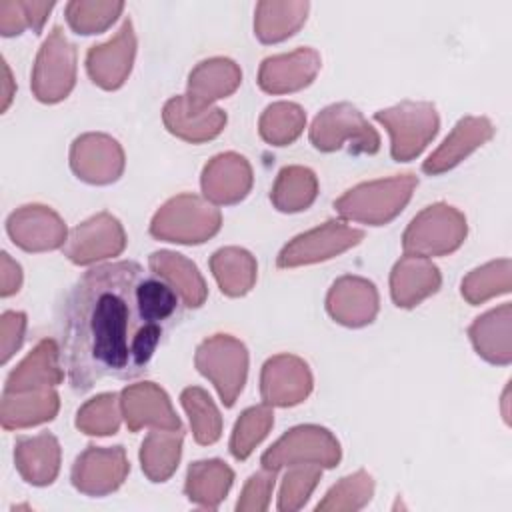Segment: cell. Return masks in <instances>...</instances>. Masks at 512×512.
<instances>
[{"label":"cell","instance_id":"277c9868","mask_svg":"<svg viewBox=\"0 0 512 512\" xmlns=\"http://www.w3.org/2000/svg\"><path fill=\"white\" fill-rule=\"evenodd\" d=\"M466 236V220L452 206L424 208L406 228L402 246L414 256H440L456 250Z\"/></svg>","mask_w":512,"mask_h":512},{"label":"cell","instance_id":"5b68a950","mask_svg":"<svg viewBox=\"0 0 512 512\" xmlns=\"http://www.w3.org/2000/svg\"><path fill=\"white\" fill-rule=\"evenodd\" d=\"M374 120L384 124L392 136V158L408 162L418 156L438 132V116L428 102H402L388 110H378Z\"/></svg>","mask_w":512,"mask_h":512},{"label":"cell","instance_id":"d6a6232c","mask_svg":"<svg viewBox=\"0 0 512 512\" xmlns=\"http://www.w3.org/2000/svg\"><path fill=\"white\" fill-rule=\"evenodd\" d=\"M304 112L292 102H276L268 106L260 118V136L274 144L286 146L294 142L304 128Z\"/></svg>","mask_w":512,"mask_h":512},{"label":"cell","instance_id":"4fadbf2b","mask_svg":"<svg viewBox=\"0 0 512 512\" xmlns=\"http://www.w3.org/2000/svg\"><path fill=\"white\" fill-rule=\"evenodd\" d=\"M124 244L126 238L120 222L114 216L102 212L72 230L64 252L74 264H90L100 258L116 256L122 252Z\"/></svg>","mask_w":512,"mask_h":512},{"label":"cell","instance_id":"60d3db41","mask_svg":"<svg viewBox=\"0 0 512 512\" xmlns=\"http://www.w3.org/2000/svg\"><path fill=\"white\" fill-rule=\"evenodd\" d=\"M24 328H26V316L22 312H4L0 320V342H2V364L10 360V356L20 348L24 340Z\"/></svg>","mask_w":512,"mask_h":512},{"label":"cell","instance_id":"f35d334b","mask_svg":"<svg viewBox=\"0 0 512 512\" xmlns=\"http://www.w3.org/2000/svg\"><path fill=\"white\" fill-rule=\"evenodd\" d=\"M496 262L484 266V268H478L474 270L470 276L464 278L462 282V296L472 302V304H478L486 298H490L492 294H498V292H506L504 288L496 286L498 284V278H508V268L502 270L498 276H496Z\"/></svg>","mask_w":512,"mask_h":512},{"label":"cell","instance_id":"ab89813d","mask_svg":"<svg viewBox=\"0 0 512 512\" xmlns=\"http://www.w3.org/2000/svg\"><path fill=\"white\" fill-rule=\"evenodd\" d=\"M274 480H276V470H268V468H264V472L250 476L236 504V510H266L270 492L274 488Z\"/></svg>","mask_w":512,"mask_h":512},{"label":"cell","instance_id":"ffe728a7","mask_svg":"<svg viewBox=\"0 0 512 512\" xmlns=\"http://www.w3.org/2000/svg\"><path fill=\"white\" fill-rule=\"evenodd\" d=\"M162 116L166 128L188 142L210 140L218 136L226 124V114L220 108L196 106L188 96L168 100Z\"/></svg>","mask_w":512,"mask_h":512},{"label":"cell","instance_id":"b9f144b4","mask_svg":"<svg viewBox=\"0 0 512 512\" xmlns=\"http://www.w3.org/2000/svg\"><path fill=\"white\" fill-rule=\"evenodd\" d=\"M20 284H22V270L16 262H12L10 254L2 252V288H0V294L6 298L14 292L20 290Z\"/></svg>","mask_w":512,"mask_h":512},{"label":"cell","instance_id":"e0dca14e","mask_svg":"<svg viewBox=\"0 0 512 512\" xmlns=\"http://www.w3.org/2000/svg\"><path fill=\"white\" fill-rule=\"evenodd\" d=\"M326 308L330 316L346 326H364L370 324L378 310V294L372 282L344 276L332 284Z\"/></svg>","mask_w":512,"mask_h":512},{"label":"cell","instance_id":"83f0119b","mask_svg":"<svg viewBox=\"0 0 512 512\" xmlns=\"http://www.w3.org/2000/svg\"><path fill=\"white\" fill-rule=\"evenodd\" d=\"M150 268L166 278L186 306L198 308L206 300V284L198 274V268L176 252H154L150 256Z\"/></svg>","mask_w":512,"mask_h":512},{"label":"cell","instance_id":"484cf974","mask_svg":"<svg viewBox=\"0 0 512 512\" xmlns=\"http://www.w3.org/2000/svg\"><path fill=\"white\" fill-rule=\"evenodd\" d=\"M58 412V394L52 388L2 394V426L6 430L52 420Z\"/></svg>","mask_w":512,"mask_h":512},{"label":"cell","instance_id":"3957f363","mask_svg":"<svg viewBox=\"0 0 512 512\" xmlns=\"http://www.w3.org/2000/svg\"><path fill=\"white\" fill-rule=\"evenodd\" d=\"M220 228V212L198 196L182 194L164 204L150 224V234L168 242L200 244Z\"/></svg>","mask_w":512,"mask_h":512},{"label":"cell","instance_id":"7a4b0ae2","mask_svg":"<svg viewBox=\"0 0 512 512\" xmlns=\"http://www.w3.org/2000/svg\"><path fill=\"white\" fill-rule=\"evenodd\" d=\"M416 184L418 180L414 174L366 182L338 198L334 202V208L344 218L366 222L372 226H382L390 222L398 212H402Z\"/></svg>","mask_w":512,"mask_h":512},{"label":"cell","instance_id":"ba28073f","mask_svg":"<svg viewBox=\"0 0 512 512\" xmlns=\"http://www.w3.org/2000/svg\"><path fill=\"white\" fill-rule=\"evenodd\" d=\"M340 460V446L336 438L320 426H298L288 430L274 446H270L260 462L268 470L282 466L312 462L318 466L332 468Z\"/></svg>","mask_w":512,"mask_h":512},{"label":"cell","instance_id":"9c48e42d","mask_svg":"<svg viewBox=\"0 0 512 512\" xmlns=\"http://www.w3.org/2000/svg\"><path fill=\"white\" fill-rule=\"evenodd\" d=\"M76 54L62 30L56 26L40 48L32 72V90L40 102H58L74 86Z\"/></svg>","mask_w":512,"mask_h":512},{"label":"cell","instance_id":"7bdbcfd3","mask_svg":"<svg viewBox=\"0 0 512 512\" xmlns=\"http://www.w3.org/2000/svg\"><path fill=\"white\" fill-rule=\"evenodd\" d=\"M2 70H4V100H2V110H6L8 104H10V100H12V90H10V86H12V76H10V68H8L6 60H2Z\"/></svg>","mask_w":512,"mask_h":512},{"label":"cell","instance_id":"f1b7e54d","mask_svg":"<svg viewBox=\"0 0 512 512\" xmlns=\"http://www.w3.org/2000/svg\"><path fill=\"white\" fill-rule=\"evenodd\" d=\"M232 480L234 472L220 460L194 462L186 478L188 500L202 508H216L230 490Z\"/></svg>","mask_w":512,"mask_h":512},{"label":"cell","instance_id":"4316f807","mask_svg":"<svg viewBox=\"0 0 512 512\" xmlns=\"http://www.w3.org/2000/svg\"><path fill=\"white\" fill-rule=\"evenodd\" d=\"M240 70L228 58H212L200 62L188 80V100L196 106H208L214 98L232 94L240 84Z\"/></svg>","mask_w":512,"mask_h":512},{"label":"cell","instance_id":"2e32d148","mask_svg":"<svg viewBox=\"0 0 512 512\" xmlns=\"http://www.w3.org/2000/svg\"><path fill=\"white\" fill-rule=\"evenodd\" d=\"M122 150L116 140L104 134H84L74 140L70 152V166L78 178L92 184H108L114 182L124 164L106 162L100 158H122Z\"/></svg>","mask_w":512,"mask_h":512},{"label":"cell","instance_id":"d590c367","mask_svg":"<svg viewBox=\"0 0 512 512\" xmlns=\"http://www.w3.org/2000/svg\"><path fill=\"white\" fill-rule=\"evenodd\" d=\"M374 490L372 478L360 470L352 476L342 478L322 502H318L316 510H358L366 502H370Z\"/></svg>","mask_w":512,"mask_h":512},{"label":"cell","instance_id":"d4e9b609","mask_svg":"<svg viewBox=\"0 0 512 512\" xmlns=\"http://www.w3.org/2000/svg\"><path fill=\"white\" fill-rule=\"evenodd\" d=\"M62 380L60 350L54 340H42L6 378L4 392L50 388Z\"/></svg>","mask_w":512,"mask_h":512},{"label":"cell","instance_id":"ac0fdd59","mask_svg":"<svg viewBox=\"0 0 512 512\" xmlns=\"http://www.w3.org/2000/svg\"><path fill=\"white\" fill-rule=\"evenodd\" d=\"M122 412L132 432L142 426H158L164 430H178L180 420L174 414L164 390L152 382L130 386L122 392Z\"/></svg>","mask_w":512,"mask_h":512},{"label":"cell","instance_id":"e575fe53","mask_svg":"<svg viewBox=\"0 0 512 512\" xmlns=\"http://www.w3.org/2000/svg\"><path fill=\"white\" fill-rule=\"evenodd\" d=\"M274 422V414L268 410V406H254L248 408L236 422L232 440H230V452L238 460H246L254 446L268 434L270 426Z\"/></svg>","mask_w":512,"mask_h":512},{"label":"cell","instance_id":"5bb4252c","mask_svg":"<svg viewBox=\"0 0 512 512\" xmlns=\"http://www.w3.org/2000/svg\"><path fill=\"white\" fill-rule=\"evenodd\" d=\"M312 390L308 366L296 356L270 358L262 368V398L266 404L292 406Z\"/></svg>","mask_w":512,"mask_h":512},{"label":"cell","instance_id":"7402d4cb","mask_svg":"<svg viewBox=\"0 0 512 512\" xmlns=\"http://www.w3.org/2000/svg\"><path fill=\"white\" fill-rule=\"evenodd\" d=\"M440 288L438 268L422 256H404L390 276V292L396 306L412 308Z\"/></svg>","mask_w":512,"mask_h":512},{"label":"cell","instance_id":"8fae6325","mask_svg":"<svg viewBox=\"0 0 512 512\" xmlns=\"http://www.w3.org/2000/svg\"><path fill=\"white\" fill-rule=\"evenodd\" d=\"M128 470L130 466L122 446H88L72 468V484L84 494L102 496L116 490L124 482Z\"/></svg>","mask_w":512,"mask_h":512},{"label":"cell","instance_id":"cb8c5ba5","mask_svg":"<svg viewBox=\"0 0 512 512\" xmlns=\"http://www.w3.org/2000/svg\"><path fill=\"white\" fill-rule=\"evenodd\" d=\"M14 462L28 484H52L60 468L58 440L48 432L34 438H20L14 448Z\"/></svg>","mask_w":512,"mask_h":512},{"label":"cell","instance_id":"603a6c76","mask_svg":"<svg viewBox=\"0 0 512 512\" xmlns=\"http://www.w3.org/2000/svg\"><path fill=\"white\" fill-rule=\"evenodd\" d=\"M494 134L486 118H462L444 144L422 164L426 174H442L460 164L472 150L482 146Z\"/></svg>","mask_w":512,"mask_h":512},{"label":"cell","instance_id":"9a60e30c","mask_svg":"<svg viewBox=\"0 0 512 512\" xmlns=\"http://www.w3.org/2000/svg\"><path fill=\"white\" fill-rule=\"evenodd\" d=\"M134 48L136 38L132 32V22L130 18H126L122 30L114 40H110L108 44L92 46L86 56V68L94 84L106 90L118 88L132 68Z\"/></svg>","mask_w":512,"mask_h":512},{"label":"cell","instance_id":"1f68e13d","mask_svg":"<svg viewBox=\"0 0 512 512\" xmlns=\"http://www.w3.org/2000/svg\"><path fill=\"white\" fill-rule=\"evenodd\" d=\"M220 290L228 296L246 294L256 280L254 258L240 248H222L210 260Z\"/></svg>","mask_w":512,"mask_h":512},{"label":"cell","instance_id":"52a82bcc","mask_svg":"<svg viewBox=\"0 0 512 512\" xmlns=\"http://www.w3.org/2000/svg\"><path fill=\"white\" fill-rule=\"evenodd\" d=\"M196 366L214 382L224 406L230 408L246 382L248 354L244 344L228 334H218L200 344Z\"/></svg>","mask_w":512,"mask_h":512},{"label":"cell","instance_id":"74e56055","mask_svg":"<svg viewBox=\"0 0 512 512\" xmlns=\"http://www.w3.org/2000/svg\"><path fill=\"white\" fill-rule=\"evenodd\" d=\"M118 412H116V394H100L92 398L78 410L76 426L86 434L106 436L118 430Z\"/></svg>","mask_w":512,"mask_h":512},{"label":"cell","instance_id":"44dd1931","mask_svg":"<svg viewBox=\"0 0 512 512\" xmlns=\"http://www.w3.org/2000/svg\"><path fill=\"white\" fill-rule=\"evenodd\" d=\"M252 186V172L246 158L238 154H220L212 158L202 172V190L206 198L218 204L242 200Z\"/></svg>","mask_w":512,"mask_h":512},{"label":"cell","instance_id":"836d02e7","mask_svg":"<svg viewBox=\"0 0 512 512\" xmlns=\"http://www.w3.org/2000/svg\"><path fill=\"white\" fill-rule=\"evenodd\" d=\"M182 404L190 416L192 432L198 444H214L220 438L222 422L212 398L202 388H186L182 392Z\"/></svg>","mask_w":512,"mask_h":512},{"label":"cell","instance_id":"f546056e","mask_svg":"<svg viewBox=\"0 0 512 512\" xmlns=\"http://www.w3.org/2000/svg\"><path fill=\"white\" fill-rule=\"evenodd\" d=\"M182 448V430L150 432L142 442L140 460L142 470L152 482H164L172 476L178 466Z\"/></svg>","mask_w":512,"mask_h":512},{"label":"cell","instance_id":"8992f818","mask_svg":"<svg viewBox=\"0 0 512 512\" xmlns=\"http://www.w3.org/2000/svg\"><path fill=\"white\" fill-rule=\"evenodd\" d=\"M310 142L322 152H334L352 142V152L374 154L380 148L376 130L364 120V116L350 104H334L324 108L312 122Z\"/></svg>","mask_w":512,"mask_h":512},{"label":"cell","instance_id":"30bf717a","mask_svg":"<svg viewBox=\"0 0 512 512\" xmlns=\"http://www.w3.org/2000/svg\"><path fill=\"white\" fill-rule=\"evenodd\" d=\"M364 238L362 230L350 228L342 222H326L320 228H314L306 234L296 236L290 244L282 248L278 254V266L280 268H292L300 264H312L320 260H328L350 246L358 244Z\"/></svg>","mask_w":512,"mask_h":512},{"label":"cell","instance_id":"4dcf8cb0","mask_svg":"<svg viewBox=\"0 0 512 512\" xmlns=\"http://www.w3.org/2000/svg\"><path fill=\"white\" fill-rule=\"evenodd\" d=\"M318 192V182L312 170L302 166L282 168L272 188V202L280 212L306 210Z\"/></svg>","mask_w":512,"mask_h":512},{"label":"cell","instance_id":"8d00e7d4","mask_svg":"<svg viewBox=\"0 0 512 512\" xmlns=\"http://www.w3.org/2000/svg\"><path fill=\"white\" fill-rule=\"evenodd\" d=\"M320 466L318 464H292V470H288L282 490L278 496V510H298L314 490L316 482L320 480Z\"/></svg>","mask_w":512,"mask_h":512},{"label":"cell","instance_id":"7c38bea8","mask_svg":"<svg viewBox=\"0 0 512 512\" xmlns=\"http://www.w3.org/2000/svg\"><path fill=\"white\" fill-rule=\"evenodd\" d=\"M6 230L14 244L28 252L54 250L64 244V222L46 206H22L10 214Z\"/></svg>","mask_w":512,"mask_h":512},{"label":"cell","instance_id":"d6986e66","mask_svg":"<svg viewBox=\"0 0 512 512\" xmlns=\"http://www.w3.org/2000/svg\"><path fill=\"white\" fill-rule=\"evenodd\" d=\"M320 68V56L310 48L292 54L270 56L262 62L258 84L266 92H292L308 86Z\"/></svg>","mask_w":512,"mask_h":512},{"label":"cell","instance_id":"6da1fadb","mask_svg":"<svg viewBox=\"0 0 512 512\" xmlns=\"http://www.w3.org/2000/svg\"><path fill=\"white\" fill-rule=\"evenodd\" d=\"M180 314L172 284L134 260L86 270L60 308V362L76 392L144 374Z\"/></svg>","mask_w":512,"mask_h":512}]
</instances>
